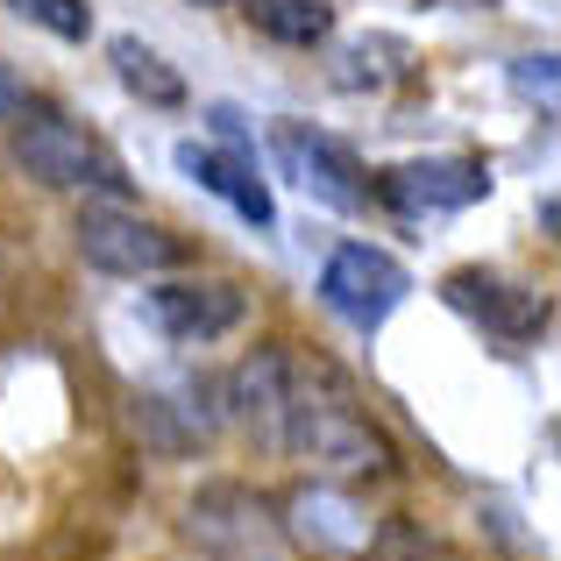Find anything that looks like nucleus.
I'll return each mask as SVG.
<instances>
[{
	"label": "nucleus",
	"instance_id": "obj_2",
	"mask_svg": "<svg viewBox=\"0 0 561 561\" xmlns=\"http://www.w3.org/2000/svg\"><path fill=\"white\" fill-rule=\"evenodd\" d=\"M14 164H22L28 179L57 185V192H107V199H128V192H136L122 157L100 136L71 128L65 114H28V122L14 128Z\"/></svg>",
	"mask_w": 561,
	"mask_h": 561
},
{
	"label": "nucleus",
	"instance_id": "obj_12",
	"mask_svg": "<svg viewBox=\"0 0 561 561\" xmlns=\"http://www.w3.org/2000/svg\"><path fill=\"white\" fill-rule=\"evenodd\" d=\"M214 398H220L214 383H185L179 398L142 391L136 398V426L157 440V448H171V455H179V448H199V440L220 426V405H214Z\"/></svg>",
	"mask_w": 561,
	"mask_h": 561
},
{
	"label": "nucleus",
	"instance_id": "obj_14",
	"mask_svg": "<svg viewBox=\"0 0 561 561\" xmlns=\"http://www.w3.org/2000/svg\"><path fill=\"white\" fill-rule=\"evenodd\" d=\"M107 57H114V71H122V85H128L136 100H150V107H185V79H179V71H171L142 36H114Z\"/></svg>",
	"mask_w": 561,
	"mask_h": 561
},
{
	"label": "nucleus",
	"instance_id": "obj_17",
	"mask_svg": "<svg viewBox=\"0 0 561 561\" xmlns=\"http://www.w3.org/2000/svg\"><path fill=\"white\" fill-rule=\"evenodd\" d=\"M14 14H28L36 28H50V36H65V43L93 36V8H85V0H14Z\"/></svg>",
	"mask_w": 561,
	"mask_h": 561
},
{
	"label": "nucleus",
	"instance_id": "obj_1",
	"mask_svg": "<svg viewBox=\"0 0 561 561\" xmlns=\"http://www.w3.org/2000/svg\"><path fill=\"white\" fill-rule=\"evenodd\" d=\"M277 448L306 455V462L328 469V477H383V469H391V440H383L356 405L306 391L299 377H291V398H285V426H277Z\"/></svg>",
	"mask_w": 561,
	"mask_h": 561
},
{
	"label": "nucleus",
	"instance_id": "obj_15",
	"mask_svg": "<svg viewBox=\"0 0 561 561\" xmlns=\"http://www.w3.org/2000/svg\"><path fill=\"white\" fill-rule=\"evenodd\" d=\"M249 22H256L271 43L313 50V43L334 36V0H249Z\"/></svg>",
	"mask_w": 561,
	"mask_h": 561
},
{
	"label": "nucleus",
	"instance_id": "obj_3",
	"mask_svg": "<svg viewBox=\"0 0 561 561\" xmlns=\"http://www.w3.org/2000/svg\"><path fill=\"white\" fill-rule=\"evenodd\" d=\"M405 291H412L405 263H398L391 249H370V242H342L328 256V271H320V299H328V313H342L348 328H363V334H377L383 320L405 306Z\"/></svg>",
	"mask_w": 561,
	"mask_h": 561
},
{
	"label": "nucleus",
	"instance_id": "obj_19",
	"mask_svg": "<svg viewBox=\"0 0 561 561\" xmlns=\"http://www.w3.org/2000/svg\"><path fill=\"white\" fill-rule=\"evenodd\" d=\"M519 85L534 100H554V57L548 50H540V57H519Z\"/></svg>",
	"mask_w": 561,
	"mask_h": 561
},
{
	"label": "nucleus",
	"instance_id": "obj_20",
	"mask_svg": "<svg viewBox=\"0 0 561 561\" xmlns=\"http://www.w3.org/2000/svg\"><path fill=\"white\" fill-rule=\"evenodd\" d=\"M14 114H28V93H22V79L0 65V122H14Z\"/></svg>",
	"mask_w": 561,
	"mask_h": 561
},
{
	"label": "nucleus",
	"instance_id": "obj_21",
	"mask_svg": "<svg viewBox=\"0 0 561 561\" xmlns=\"http://www.w3.org/2000/svg\"><path fill=\"white\" fill-rule=\"evenodd\" d=\"M199 8H234V0H199Z\"/></svg>",
	"mask_w": 561,
	"mask_h": 561
},
{
	"label": "nucleus",
	"instance_id": "obj_18",
	"mask_svg": "<svg viewBox=\"0 0 561 561\" xmlns=\"http://www.w3.org/2000/svg\"><path fill=\"white\" fill-rule=\"evenodd\" d=\"M206 122H214V136H220V142H228V157H249V164H256V128L242 122V107L214 100V107H206Z\"/></svg>",
	"mask_w": 561,
	"mask_h": 561
},
{
	"label": "nucleus",
	"instance_id": "obj_11",
	"mask_svg": "<svg viewBox=\"0 0 561 561\" xmlns=\"http://www.w3.org/2000/svg\"><path fill=\"white\" fill-rule=\"evenodd\" d=\"M179 171L192 185H206L214 199H228L249 228H277V199H271V185L256 179L249 157H220V150H206V142H179Z\"/></svg>",
	"mask_w": 561,
	"mask_h": 561
},
{
	"label": "nucleus",
	"instance_id": "obj_13",
	"mask_svg": "<svg viewBox=\"0 0 561 561\" xmlns=\"http://www.w3.org/2000/svg\"><path fill=\"white\" fill-rule=\"evenodd\" d=\"M285 398H291V363L277 356V348L249 356L242 370L228 377V405H234V420H249L263 440H277V426H285Z\"/></svg>",
	"mask_w": 561,
	"mask_h": 561
},
{
	"label": "nucleus",
	"instance_id": "obj_10",
	"mask_svg": "<svg viewBox=\"0 0 561 561\" xmlns=\"http://www.w3.org/2000/svg\"><path fill=\"white\" fill-rule=\"evenodd\" d=\"M271 505L263 497H249L242 483H214V491L192 497V540L214 554H256L263 540H271Z\"/></svg>",
	"mask_w": 561,
	"mask_h": 561
},
{
	"label": "nucleus",
	"instance_id": "obj_4",
	"mask_svg": "<svg viewBox=\"0 0 561 561\" xmlns=\"http://www.w3.org/2000/svg\"><path fill=\"white\" fill-rule=\"evenodd\" d=\"M377 199L405 220H426V214H462L491 192V164L483 157H412V164H391L377 171Z\"/></svg>",
	"mask_w": 561,
	"mask_h": 561
},
{
	"label": "nucleus",
	"instance_id": "obj_5",
	"mask_svg": "<svg viewBox=\"0 0 561 561\" xmlns=\"http://www.w3.org/2000/svg\"><path fill=\"white\" fill-rule=\"evenodd\" d=\"M271 157H277V164H285L306 192H313V199L342 206V214L370 206V171L356 164V150H348V142L320 136V128H306V122H277V128H271Z\"/></svg>",
	"mask_w": 561,
	"mask_h": 561
},
{
	"label": "nucleus",
	"instance_id": "obj_6",
	"mask_svg": "<svg viewBox=\"0 0 561 561\" xmlns=\"http://www.w3.org/2000/svg\"><path fill=\"white\" fill-rule=\"evenodd\" d=\"M79 256L107 277H164L179 263V242H171L157 220L122 214V206H85L79 214Z\"/></svg>",
	"mask_w": 561,
	"mask_h": 561
},
{
	"label": "nucleus",
	"instance_id": "obj_8",
	"mask_svg": "<svg viewBox=\"0 0 561 561\" xmlns=\"http://www.w3.org/2000/svg\"><path fill=\"white\" fill-rule=\"evenodd\" d=\"M440 299H448L455 313H469L477 328H491L497 342H534V334H548V299L512 285V277H497V271H455L448 285H440Z\"/></svg>",
	"mask_w": 561,
	"mask_h": 561
},
{
	"label": "nucleus",
	"instance_id": "obj_7",
	"mask_svg": "<svg viewBox=\"0 0 561 561\" xmlns=\"http://www.w3.org/2000/svg\"><path fill=\"white\" fill-rule=\"evenodd\" d=\"M142 313H150L157 334H171V342H185V348H206V342L242 328V291L214 285V277H171V285H157L150 299H142Z\"/></svg>",
	"mask_w": 561,
	"mask_h": 561
},
{
	"label": "nucleus",
	"instance_id": "obj_16",
	"mask_svg": "<svg viewBox=\"0 0 561 561\" xmlns=\"http://www.w3.org/2000/svg\"><path fill=\"white\" fill-rule=\"evenodd\" d=\"M405 43L398 36H363V43H348L342 50V71H334V85H348V93H377V85H391V79H405Z\"/></svg>",
	"mask_w": 561,
	"mask_h": 561
},
{
	"label": "nucleus",
	"instance_id": "obj_9",
	"mask_svg": "<svg viewBox=\"0 0 561 561\" xmlns=\"http://www.w3.org/2000/svg\"><path fill=\"white\" fill-rule=\"evenodd\" d=\"M285 519H291V540L313 548L320 561H348V554L370 548V519H363V505L342 497V491H328V483H306V491L285 505Z\"/></svg>",
	"mask_w": 561,
	"mask_h": 561
}]
</instances>
